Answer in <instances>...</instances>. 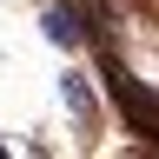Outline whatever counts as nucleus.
I'll use <instances>...</instances> for the list:
<instances>
[{"mask_svg": "<svg viewBox=\"0 0 159 159\" xmlns=\"http://www.w3.org/2000/svg\"><path fill=\"white\" fill-rule=\"evenodd\" d=\"M47 40H53V47H80V20L66 7H47Z\"/></svg>", "mask_w": 159, "mask_h": 159, "instance_id": "obj_1", "label": "nucleus"}, {"mask_svg": "<svg viewBox=\"0 0 159 159\" xmlns=\"http://www.w3.org/2000/svg\"><path fill=\"white\" fill-rule=\"evenodd\" d=\"M66 106H73V113H86V106H93V99H86V80H80V73H66Z\"/></svg>", "mask_w": 159, "mask_h": 159, "instance_id": "obj_2", "label": "nucleus"}]
</instances>
